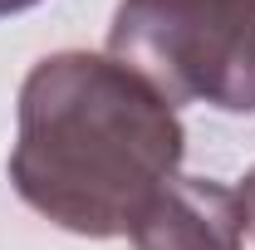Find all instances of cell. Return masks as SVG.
Here are the masks:
<instances>
[{
	"instance_id": "3",
	"label": "cell",
	"mask_w": 255,
	"mask_h": 250,
	"mask_svg": "<svg viewBox=\"0 0 255 250\" xmlns=\"http://www.w3.org/2000/svg\"><path fill=\"white\" fill-rule=\"evenodd\" d=\"M132 250H241L246 206L241 191L211 177H172L128 226Z\"/></svg>"
},
{
	"instance_id": "2",
	"label": "cell",
	"mask_w": 255,
	"mask_h": 250,
	"mask_svg": "<svg viewBox=\"0 0 255 250\" xmlns=\"http://www.w3.org/2000/svg\"><path fill=\"white\" fill-rule=\"evenodd\" d=\"M108 54L172 108L255 113V0H123L108 25Z\"/></svg>"
},
{
	"instance_id": "4",
	"label": "cell",
	"mask_w": 255,
	"mask_h": 250,
	"mask_svg": "<svg viewBox=\"0 0 255 250\" xmlns=\"http://www.w3.org/2000/svg\"><path fill=\"white\" fill-rule=\"evenodd\" d=\"M241 206H246V231L255 236V167L246 172V182H241Z\"/></svg>"
},
{
	"instance_id": "5",
	"label": "cell",
	"mask_w": 255,
	"mask_h": 250,
	"mask_svg": "<svg viewBox=\"0 0 255 250\" xmlns=\"http://www.w3.org/2000/svg\"><path fill=\"white\" fill-rule=\"evenodd\" d=\"M30 5H39V0H0V20H5V15H20V10H30Z\"/></svg>"
},
{
	"instance_id": "1",
	"label": "cell",
	"mask_w": 255,
	"mask_h": 250,
	"mask_svg": "<svg viewBox=\"0 0 255 250\" xmlns=\"http://www.w3.org/2000/svg\"><path fill=\"white\" fill-rule=\"evenodd\" d=\"M187 157L177 108L113 54L59 49L20 84L10 182L69 236H128Z\"/></svg>"
}]
</instances>
